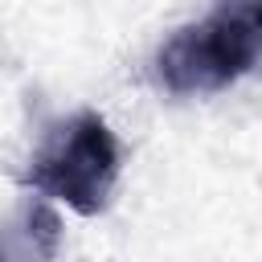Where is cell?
<instances>
[{
    "label": "cell",
    "instance_id": "6da1fadb",
    "mask_svg": "<svg viewBox=\"0 0 262 262\" xmlns=\"http://www.w3.org/2000/svg\"><path fill=\"white\" fill-rule=\"evenodd\" d=\"M119 172L123 151L111 123L98 111H78L49 127L20 184L33 188L37 201H61L78 217H98L115 196Z\"/></svg>",
    "mask_w": 262,
    "mask_h": 262
},
{
    "label": "cell",
    "instance_id": "3957f363",
    "mask_svg": "<svg viewBox=\"0 0 262 262\" xmlns=\"http://www.w3.org/2000/svg\"><path fill=\"white\" fill-rule=\"evenodd\" d=\"M254 8V25H258V33H262V4H250Z\"/></svg>",
    "mask_w": 262,
    "mask_h": 262
},
{
    "label": "cell",
    "instance_id": "7a4b0ae2",
    "mask_svg": "<svg viewBox=\"0 0 262 262\" xmlns=\"http://www.w3.org/2000/svg\"><path fill=\"white\" fill-rule=\"evenodd\" d=\"M262 33L250 4H217L201 20L176 29L151 57L156 82L176 98L221 94L258 66Z\"/></svg>",
    "mask_w": 262,
    "mask_h": 262
}]
</instances>
